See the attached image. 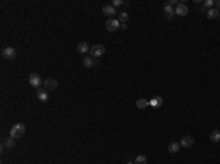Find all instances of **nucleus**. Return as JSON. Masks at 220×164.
Masks as SVG:
<instances>
[{
  "label": "nucleus",
  "mask_w": 220,
  "mask_h": 164,
  "mask_svg": "<svg viewBox=\"0 0 220 164\" xmlns=\"http://www.w3.org/2000/svg\"><path fill=\"white\" fill-rule=\"evenodd\" d=\"M126 164H135V163H126Z\"/></svg>",
  "instance_id": "nucleus-27"
},
{
  "label": "nucleus",
  "mask_w": 220,
  "mask_h": 164,
  "mask_svg": "<svg viewBox=\"0 0 220 164\" xmlns=\"http://www.w3.org/2000/svg\"><path fill=\"white\" fill-rule=\"evenodd\" d=\"M194 142H195V139H194L191 135H187L182 138L179 144H181V147H183V148H191L192 145H194Z\"/></svg>",
  "instance_id": "nucleus-7"
},
{
  "label": "nucleus",
  "mask_w": 220,
  "mask_h": 164,
  "mask_svg": "<svg viewBox=\"0 0 220 164\" xmlns=\"http://www.w3.org/2000/svg\"><path fill=\"white\" fill-rule=\"evenodd\" d=\"M188 13V6L185 3H178V6L175 7V15L178 16H185Z\"/></svg>",
  "instance_id": "nucleus-9"
},
{
  "label": "nucleus",
  "mask_w": 220,
  "mask_h": 164,
  "mask_svg": "<svg viewBox=\"0 0 220 164\" xmlns=\"http://www.w3.org/2000/svg\"><path fill=\"white\" fill-rule=\"evenodd\" d=\"M25 130H27V128H25L24 123H16V125H13L10 128L9 135L12 136L13 139H19V138H22V136L25 135Z\"/></svg>",
  "instance_id": "nucleus-1"
},
{
  "label": "nucleus",
  "mask_w": 220,
  "mask_h": 164,
  "mask_svg": "<svg viewBox=\"0 0 220 164\" xmlns=\"http://www.w3.org/2000/svg\"><path fill=\"white\" fill-rule=\"evenodd\" d=\"M122 5H125L123 0H113V2H112V6H113V7H118V6H122Z\"/></svg>",
  "instance_id": "nucleus-22"
},
{
  "label": "nucleus",
  "mask_w": 220,
  "mask_h": 164,
  "mask_svg": "<svg viewBox=\"0 0 220 164\" xmlns=\"http://www.w3.org/2000/svg\"><path fill=\"white\" fill-rule=\"evenodd\" d=\"M168 3H169L170 6H178V2H176V0H169Z\"/></svg>",
  "instance_id": "nucleus-24"
},
{
  "label": "nucleus",
  "mask_w": 220,
  "mask_h": 164,
  "mask_svg": "<svg viewBox=\"0 0 220 164\" xmlns=\"http://www.w3.org/2000/svg\"><path fill=\"white\" fill-rule=\"evenodd\" d=\"M210 141H213V142H220V130H213V132H211Z\"/></svg>",
  "instance_id": "nucleus-19"
},
{
  "label": "nucleus",
  "mask_w": 220,
  "mask_h": 164,
  "mask_svg": "<svg viewBox=\"0 0 220 164\" xmlns=\"http://www.w3.org/2000/svg\"><path fill=\"white\" fill-rule=\"evenodd\" d=\"M15 147V139L12 138V136H9V138H5L3 139V144H2V151L5 150V148H13Z\"/></svg>",
  "instance_id": "nucleus-13"
},
{
  "label": "nucleus",
  "mask_w": 220,
  "mask_h": 164,
  "mask_svg": "<svg viewBox=\"0 0 220 164\" xmlns=\"http://www.w3.org/2000/svg\"><path fill=\"white\" fill-rule=\"evenodd\" d=\"M148 106H150L148 100H145V98H138V100H137V107H138L139 110H145Z\"/></svg>",
  "instance_id": "nucleus-14"
},
{
  "label": "nucleus",
  "mask_w": 220,
  "mask_h": 164,
  "mask_svg": "<svg viewBox=\"0 0 220 164\" xmlns=\"http://www.w3.org/2000/svg\"><path fill=\"white\" fill-rule=\"evenodd\" d=\"M168 150L170 154H176V152H179V150H181V144H178V142H170L168 147Z\"/></svg>",
  "instance_id": "nucleus-15"
},
{
  "label": "nucleus",
  "mask_w": 220,
  "mask_h": 164,
  "mask_svg": "<svg viewBox=\"0 0 220 164\" xmlns=\"http://www.w3.org/2000/svg\"><path fill=\"white\" fill-rule=\"evenodd\" d=\"M82 65H84V68L91 69V68H94V66H96L97 62L92 57H84V59H82Z\"/></svg>",
  "instance_id": "nucleus-12"
},
{
  "label": "nucleus",
  "mask_w": 220,
  "mask_h": 164,
  "mask_svg": "<svg viewBox=\"0 0 220 164\" xmlns=\"http://www.w3.org/2000/svg\"><path fill=\"white\" fill-rule=\"evenodd\" d=\"M104 25H106V29L110 31V32H115V31H118V29L120 28V22H119V19H116V18L107 19Z\"/></svg>",
  "instance_id": "nucleus-4"
},
{
  "label": "nucleus",
  "mask_w": 220,
  "mask_h": 164,
  "mask_svg": "<svg viewBox=\"0 0 220 164\" xmlns=\"http://www.w3.org/2000/svg\"><path fill=\"white\" fill-rule=\"evenodd\" d=\"M219 15H220L219 9H208L207 10V18H208V19H216V18H219Z\"/></svg>",
  "instance_id": "nucleus-17"
},
{
  "label": "nucleus",
  "mask_w": 220,
  "mask_h": 164,
  "mask_svg": "<svg viewBox=\"0 0 220 164\" xmlns=\"http://www.w3.org/2000/svg\"><path fill=\"white\" fill-rule=\"evenodd\" d=\"M213 5H214V2H211V0H206V2H204V7H206V9H210Z\"/></svg>",
  "instance_id": "nucleus-23"
},
{
  "label": "nucleus",
  "mask_w": 220,
  "mask_h": 164,
  "mask_svg": "<svg viewBox=\"0 0 220 164\" xmlns=\"http://www.w3.org/2000/svg\"><path fill=\"white\" fill-rule=\"evenodd\" d=\"M129 19V15L126 13V12H120L119 13V22L120 24H126V21Z\"/></svg>",
  "instance_id": "nucleus-20"
},
{
  "label": "nucleus",
  "mask_w": 220,
  "mask_h": 164,
  "mask_svg": "<svg viewBox=\"0 0 220 164\" xmlns=\"http://www.w3.org/2000/svg\"><path fill=\"white\" fill-rule=\"evenodd\" d=\"M163 10H164V13H166V16H168V19H170L173 15H175V9H173V6H170L169 3H166V5H164Z\"/></svg>",
  "instance_id": "nucleus-16"
},
{
  "label": "nucleus",
  "mask_w": 220,
  "mask_h": 164,
  "mask_svg": "<svg viewBox=\"0 0 220 164\" xmlns=\"http://www.w3.org/2000/svg\"><path fill=\"white\" fill-rule=\"evenodd\" d=\"M101 12L106 16H109V19H112V18H115V15H116V7H113L112 5H106V6H103Z\"/></svg>",
  "instance_id": "nucleus-6"
},
{
  "label": "nucleus",
  "mask_w": 220,
  "mask_h": 164,
  "mask_svg": "<svg viewBox=\"0 0 220 164\" xmlns=\"http://www.w3.org/2000/svg\"><path fill=\"white\" fill-rule=\"evenodd\" d=\"M90 53H91V57L92 59H98L106 53V48H104V46H101V44H94V46H91Z\"/></svg>",
  "instance_id": "nucleus-2"
},
{
  "label": "nucleus",
  "mask_w": 220,
  "mask_h": 164,
  "mask_svg": "<svg viewBox=\"0 0 220 164\" xmlns=\"http://www.w3.org/2000/svg\"><path fill=\"white\" fill-rule=\"evenodd\" d=\"M219 18H220V15H219Z\"/></svg>",
  "instance_id": "nucleus-28"
},
{
  "label": "nucleus",
  "mask_w": 220,
  "mask_h": 164,
  "mask_svg": "<svg viewBox=\"0 0 220 164\" xmlns=\"http://www.w3.org/2000/svg\"><path fill=\"white\" fill-rule=\"evenodd\" d=\"M2 56H3V59H6V60H13V59L16 57V50H15L13 47H5L2 50Z\"/></svg>",
  "instance_id": "nucleus-5"
},
{
  "label": "nucleus",
  "mask_w": 220,
  "mask_h": 164,
  "mask_svg": "<svg viewBox=\"0 0 220 164\" xmlns=\"http://www.w3.org/2000/svg\"><path fill=\"white\" fill-rule=\"evenodd\" d=\"M120 28H122V29H126V28H128V24H120Z\"/></svg>",
  "instance_id": "nucleus-25"
},
{
  "label": "nucleus",
  "mask_w": 220,
  "mask_h": 164,
  "mask_svg": "<svg viewBox=\"0 0 220 164\" xmlns=\"http://www.w3.org/2000/svg\"><path fill=\"white\" fill-rule=\"evenodd\" d=\"M91 50V46L87 41H81V43H78L77 46V51L78 53H87V51H90Z\"/></svg>",
  "instance_id": "nucleus-11"
},
{
  "label": "nucleus",
  "mask_w": 220,
  "mask_h": 164,
  "mask_svg": "<svg viewBox=\"0 0 220 164\" xmlns=\"http://www.w3.org/2000/svg\"><path fill=\"white\" fill-rule=\"evenodd\" d=\"M44 88H46L47 91L56 89V88H58V81H56V79H53V78H47V79H44Z\"/></svg>",
  "instance_id": "nucleus-8"
},
{
  "label": "nucleus",
  "mask_w": 220,
  "mask_h": 164,
  "mask_svg": "<svg viewBox=\"0 0 220 164\" xmlns=\"http://www.w3.org/2000/svg\"><path fill=\"white\" fill-rule=\"evenodd\" d=\"M135 164H147V157L145 155H137V158H135Z\"/></svg>",
  "instance_id": "nucleus-21"
},
{
  "label": "nucleus",
  "mask_w": 220,
  "mask_h": 164,
  "mask_svg": "<svg viewBox=\"0 0 220 164\" xmlns=\"http://www.w3.org/2000/svg\"><path fill=\"white\" fill-rule=\"evenodd\" d=\"M28 82H29V85L34 88H37L38 89L41 85H44V81H43V78L40 76L38 73H31L28 78Z\"/></svg>",
  "instance_id": "nucleus-3"
},
{
  "label": "nucleus",
  "mask_w": 220,
  "mask_h": 164,
  "mask_svg": "<svg viewBox=\"0 0 220 164\" xmlns=\"http://www.w3.org/2000/svg\"><path fill=\"white\" fill-rule=\"evenodd\" d=\"M163 104V98L162 97H154L153 100L150 101V106H153L154 109H157V107H160Z\"/></svg>",
  "instance_id": "nucleus-18"
},
{
  "label": "nucleus",
  "mask_w": 220,
  "mask_h": 164,
  "mask_svg": "<svg viewBox=\"0 0 220 164\" xmlns=\"http://www.w3.org/2000/svg\"><path fill=\"white\" fill-rule=\"evenodd\" d=\"M214 5H216V6H217V9H219V10H220V0H217V2H216V3H214Z\"/></svg>",
  "instance_id": "nucleus-26"
},
{
  "label": "nucleus",
  "mask_w": 220,
  "mask_h": 164,
  "mask_svg": "<svg viewBox=\"0 0 220 164\" xmlns=\"http://www.w3.org/2000/svg\"><path fill=\"white\" fill-rule=\"evenodd\" d=\"M37 98H38L41 103H47L48 101V91L47 89H43V88H38V89H37Z\"/></svg>",
  "instance_id": "nucleus-10"
}]
</instances>
